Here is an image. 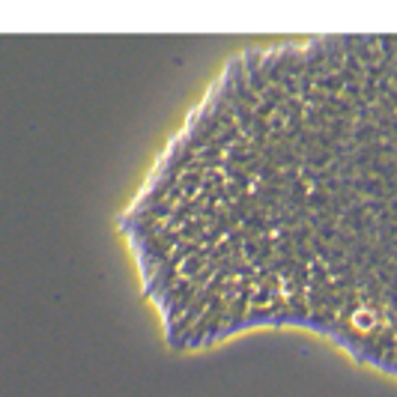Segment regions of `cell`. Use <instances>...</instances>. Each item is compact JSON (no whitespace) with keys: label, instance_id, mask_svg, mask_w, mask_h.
<instances>
[{"label":"cell","instance_id":"1","mask_svg":"<svg viewBox=\"0 0 397 397\" xmlns=\"http://www.w3.org/2000/svg\"><path fill=\"white\" fill-rule=\"evenodd\" d=\"M144 272L215 293L326 266L332 296L397 299V36H311L227 63L123 218Z\"/></svg>","mask_w":397,"mask_h":397}]
</instances>
